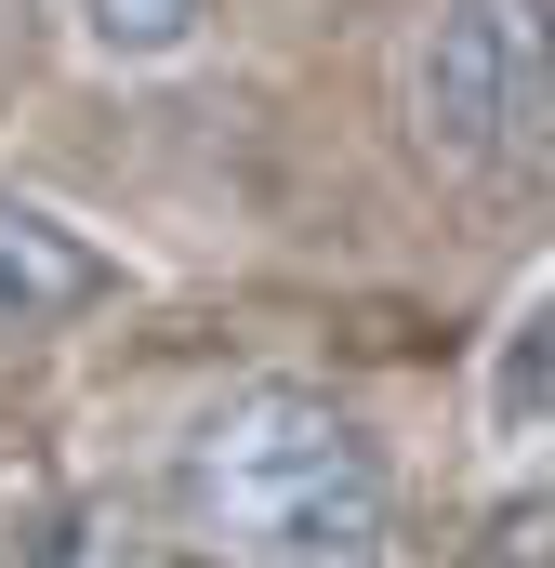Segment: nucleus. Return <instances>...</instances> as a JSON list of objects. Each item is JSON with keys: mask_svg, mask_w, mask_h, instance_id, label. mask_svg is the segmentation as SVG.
Returning a JSON list of instances; mask_svg holds the SVG:
<instances>
[{"mask_svg": "<svg viewBox=\"0 0 555 568\" xmlns=\"http://www.w3.org/2000/svg\"><path fill=\"white\" fill-rule=\"evenodd\" d=\"M199 516L252 568H371L397 529V489H384V449L331 397L265 384V397L212 410V436H199Z\"/></svg>", "mask_w": 555, "mask_h": 568, "instance_id": "f257e3e1", "label": "nucleus"}, {"mask_svg": "<svg viewBox=\"0 0 555 568\" xmlns=\"http://www.w3.org/2000/svg\"><path fill=\"white\" fill-rule=\"evenodd\" d=\"M397 106L436 172H463V185L516 172L555 120V0H436L411 27Z\"/></svg>", "mask_w": 555, "mask_h": 568, "instance_id": "f03ea898", "label": "nucleus"}, {"mask_svg": "<svg viewBox=\"0 0 555 568\" xmlns=\"http://www.w3.org/2000/svg\"><path fill=\"white\" fill-rule=\"evenodd\" d=\"M93 291H107V265H93L67 225H40V212H0V344H27V331L80 317Z\"/></svg>", "mask_w": 555, "mask_h": 568, "instance_id": "7ed1b4c3", "label": "nucleus"}, {"mask_svg": "<svg viewBox=\"0 0 555 568\" xmlns=\"http://www.w3.org/2000/svg\"><path fill=\"white\" fill-rule=\"evenodd\" d=\"M476 410L490 436H543L555 424V278L503 317V344H490V384H476Z\"/></svg>", "mask_w": 555, "mask_h": 568, "instance_id": "20e7f679", "label": "nucleus"}, {"mask_svg": "<svg viewBox=\"0 0 555 568\" xmlns=\"http://www.w3.org/2000/svg\"><path fill=\"white\" fill-rule=\"evenodd\" d=\"M0 568H133V529L107 503H27L0 529Z\"/></svg>", "mask_w": 555, "mask_h": 568, "instance_id": "39448f33", "label": "nucleus"}, {"mask_svg": "<svg viewBox=\"0 0 555 568\" xmlns=\"http://www.w3.org/2000/svg\"><path fill=\"white\" fill-rule=\"evenodd\" d=\"M67 13H80V40L107 67H172L199 40V0H67Z\"/></svg>", "mask_w": 555, "mask_h": 568, "instance_id": "423d86ee", "label": "nucleus"}]
</instances>
